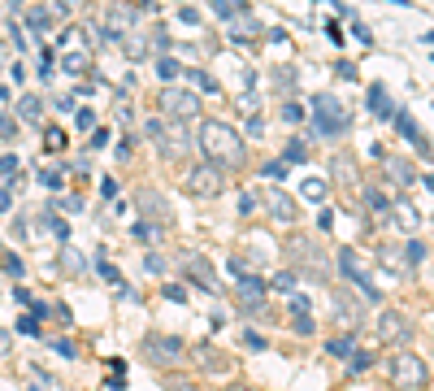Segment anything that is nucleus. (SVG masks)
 Segmentation results:
<instances>
[{
    "label": "nucleus",
    "mask_w": 434,
    "mask_h": 391,
    "mask_svg": "<svg viewBox=\"0 0 434 391\" xmlns=\"http://www.w3.org/2000/svg\"><path fill=\"white\" fill-rule=\"evenodd\" d=\"M200 148L208 157V166H221V170L244 166V135L226 122H204L200 126Z\"/></svg>",
    "instance_id": "1"
},
{
    "label": "nucleus",
    "mask_w": 434,
    "mask_h": 391,
    "mask_svg": "<svg viewBox=\"0 0 434 391\" xmlns=\"http://www.w3.org/2000/svg\"><path fill=\"white\" fill-rule=\"evenodd\" d=\"M347 126H352V118H347V109L334 101L330 92H321V96H313V135H326V139H339V135H347Z\"/></svg>",
    "instance_id": "2"
},
{
    "label": "nucleus",
    "mask_w": 434,
    "mask_h": 391,
    "mask_svg": "<svg viewBox=\"0 0 434 391\" xmlns=\"http://www.w3.org/2000/svg\"><path fill=\"white\" fill-rule=\"evenodd\" d=\"M391 374H395V383H399V387H426L430 365H426L417 352H399L395 361H391Z\"/></svg>",
    "instance_id": "3"
},
{
    "label": "nucleus",
    "mask_w": 434,
    "mask_h": 391,
    "mask_svg": "<svg viewBox=\"0 0 434 391\" xmlns=\"http://www.w3.org/2000/svg\"><path fill=\"white\" fill-rule=\"evenodd\" d=\"M143 356L156 365H170V361H179L183 356V339H174V335H148L143 339Z\"/></svg>",
    "instance_id": "4"
},
{
    "label": "nucleus",
    "mask_w": 434,
    "mask_h": 391,
    "mask_svg": "<svg viewBox=\"0 0 434 391\" xmlns=\"http://www.w3.org/2000/svg\"><path fill=\"white\" fill-rule=\"evenodd\" d=\"M161 109L179 122H191V118H200V96L196 92H165L161 96Z\"/></svg>",
    "instance_id": "5"
},
{
    "label": "nucleus",
    "mask_w": 434,
    "mask_h": 391,
    "mask_svg": "<svg viewBox=\"0 0 434 391\" xmlns=\"http://www.w3.org/2000/svg\"><path fill=\"white\" fill-rule=\"evenodd\" d=\"M183 187H187L191 196H217V191H221V170H213V166H196V170L183 174Z\"/></svg>",
    "instance_id": "6"
},
{
    "label": "nucleus",
    "mask_w": 434,
    "mask_h": 391,
    "mask_svg": "<svg viewBox=\"0 0 434 391\" xmlns=\"http://www.w3.org/2000/svg\"><path fill=\"white\" fill-rule=\"evenodd\" d=\"M339 266H343V274H347V279L356 283L361 291H365L369 300H382V291H378L374 283H369V274L361 270V261H356V252H352V248H343V252H339Z\"/></svg>",
    "instance_id": "7"
},
{
    "label": "nucleus",
    "mask_w": 434,
    "mask_h": 391,
    "mask_svg": "<svg viewBox=\"0 0 434 391\" xmlns=\"http://www.w3.org/2000/svg\"><path fill=\"white\" fill-rule=\"evenodd\" d=\"M378 331H382V339H395V344H408V339H413V322H408V318H399L395 309H382V318H378Z\"/></svg>",
    "instance_id": "8"
},
{
    "label": "nucleus",
    "mask_w": 434,
    "mask_h": 391,
    "mask_svg": "<svg viewBox=\"0 0 434 391\" xmlns=\"http://www.w3.org/2000/svg\"><path fill=\"white\" fill-rule=\"evenodd\" d=\"M230 270H235V283H239V291H244V296H248V304H261L265 300V283L261 279H256V274H248L244 270V261H230Z\"/></svg>",
    "instance_id": "9"
},
{
    "label": "nucleus",
    "mask_w": 434,
    "mask_h": 391,
    "mask_svg": "<svg viewBox=\"0 0 434 391\" xmlns=\"http://www.w3.org/2000/svg\"><path fill=\"white\" fill-rule=\"evenodd\" d=\"M395 126H399V135H404L408 144H417V153L430 157V139L422 135V126L413 122V113H408V109H395Z\"/></svg>",
    "instance_id": "10"
},
{
    "label": "nucleus",
    "mask_w": 434,
    "mask_h": 391,
    "mask_svg": "<svg viewBox=\"0 0 434 391\" xmlns=\"http://www.w3.org/2000/svg\"><path fill=\"white\" fill-rule=\"evenodd\" d=\"M187 270H191V283L196 287H208V291H221V283H217V274H213V266H208L204 257H187Z\"/></svg>",
    "instance_id": "11"
},
{
    "label": "nucleus",
    "mask_w": 434,
    "mask_h": 391,
    "mask_svg": "<svg viewBox=\"0 0 434 391\" xmlns=\"http://www.w3.org/2000/svg\"><path fill=\"white\" fill-rule=\"evenodd\" d=\"M369 109H374L378 118H395V101L382 83H369Z\"/></svg>",
    "instance_id": "12"
},
{
    "label": "nucleus",
    "mask_w": 434,
    "mask_h": 391,
    "mask_svg": "<svg viewBox=\"0 0 434 391\" xmlns=\"http://www.w3.org/2000/svg\"><path fill=\"white\" fill-rule=\"evenodd\" d=\"M269 214H274L278 222H296V214H300V209H296V200H291V196H282V191H269Z\"/></svg>",
    "instance_id": "13"
},
{
    "label": "nucleus",
    "mask_w": 434,
    "mask_h": 391,
    "mask_svg": "<svg viewBox=\"0 0 434 391\" xmlns=\"http://www.w3.org/2000/svg\"><path fill=\"white\" fill-rule=\"evenodd\" d=\"M139 209H143V214H152L161 226H165V218H170L165 209H161V196H156V191H139Z\"/></svg>",
    "instance_id": "14"
},
{
    "label": "nucleus",
    "mask_w": 434,
    "mask_h": 391,
    "mask_svg": "<svg viewBox=\"0 0 434 391\" xmlns=\"http://www.w3.org/2000/svg\"><path fill=\"white\" fill-rule=\"evenodd\" d=\"M382 161H387V174H391V183H399V187H408L413 183V174H408V166L404 161H395V157H387V153H378Z\"/></svg>",
    "instance_id": "15"
},
{
    "label": "nucleus",
    "mask_w": 434,
    "mask_h": 391,
    "mask_svg": "<svg viewBox=\"0 0 434 391\" xmlns=\"http://www.w3.org/2000/svg\"><path fill=\"white\" fill-rule=\"evenodd\" d=\"M326 352L330 356H352V352H356V339H352V335H334L326 344Z\"/></svg>",
    "instance_id": "16"
},
{
    "label": "nucleus",
    "mask_w": 434,
    "mask_h": 391,
    "mask_svg": "<svg viewBox=\"0 0 434 391\" xmlns=\"http://www.w3.org/2000/svg\"><path fill=\"white\" fill-rule=\"evenodd\" d=\"M0 270H5L9 279H22V274H26V266H22L18 252H0Z\"/></svg>",
    "instance_id": "17"
},
{
    "label": "nucleus",
    "mask_w": 434,
    "mask_h": 391,
    "mask_svg": "<svg viewBox=\"0 0 434 391\" xmlns=\"http://www.w3.org/2000/svg\"><path fill=\"white\" fill-rule=\"evenodd\" d=\"M61 270H66V274H83V270H87V261L66 243V252H61Z\"/></svg>",
    "instance_id": "18"
},
{
    "label": "nucleus",
    "mask_w": 434,
    "mask_h": 391,
    "mask_svg": "<svg viewBox=\"0 0 434 391\" xmlns=\"http://www.w3.org/2000/svg\"><path fill=\"white\" fill-rule=\"evenodd\" d=\"M96 274H100L105 283H114V287H126V283H122V274H118V266H114V261H105V257L96 261Z\"/></svg>",
    "instance_id": "19"
},
{
    "label": "nucleus",
    "mask_w": 434,
    "mask_h": 391,
    "mask_svg": "<svg viewBox=\"0 0 434 391\" xmlns=\"http://www.w3.org/2000/svg\"><path fill=\"white\" fill-rule=\"evenodd\" d=\"M131 235H135L139 243H156V235H161V226H152V222H135V226H131Z\"/></svg>",
    "instance_id": "20"
},
{
    "label": "nucleus",
    "mask_w": 434,
    "mask_h": 391,
    "mask_svg": "<svg viewBox=\"0 0 434 391\" xmlns=\"http://www.w3.org/2000/svg\"><path fill=\"white\" fill-rule=\"evenodd\" d=\"M44 148H48V153H61V148H66V130L48 126V130H44Z\"/></svg>",
    "instance_id": "21"
},
{
    "label": "nucleus",
    "mask_w": 434,
    "mask_h": 391,
    "mask_svg": "<svg viewBox=\"0 0 434 391\" xmlns=\"http://www.w3.org/2000/svg\"><path fill=\"white\" fill-rule=\"evenodd\" d=\"M326 178H309V183H304V200H326Z\"/></svg>",
    "instance_id": "22"
},
{
    "label": "nucleus",
    "mask_w": 434,
    "mask_h": 391,
    "mask_svg": "<svg viewBox=\"0 0 434 391\" xmlns=\"http://www.w3.org/2000/svg\"><path fill=\"white\" fill-rule=\"evenodd\" d=\"M156 74H161V78L170 83V78H179V74H183V65L174 61V57H161V61H156Z\"/></svg>",
    "instance_id": "23"
},
{
    "label": "nucleus",
    "mask_w": 434,
    "mask_h": 391,
    "mask_svg": "<svg viewBox=\"0 0 434 391\" xmlns=\"http://www.w3.org/2000/svg\"><path fill=\"white\" fill-rule=\"evenodd\" d=\"M422 261H426V239H417V235H413V239H408V266L417 270Z\"/></svg>",
    "instance_id": "24"
},
{
    "label": "nucleus",
    "mask_w": 434,
    "mask_h": 391,
    "mask_svg": "<svg viewBox=\"0 0 434 391\" xmlns=\"http://www.w3.org/2000/svg\"><path fill=\"white\" fill-rule=\"evenodd\" d=\"M365 200H369V209H374V214H387V209H391V200H387V196H382L378 187H369V191H365Z\"/></svg>",
    "instance_id": "25"
},
{
    "label": "nucleus",
    "mask_w": 434,
    "mask_h": 391,
    "mask_svg": "<svg viewBox=\"0 0 434 391\" xmlns=\"http://www.w3.org/2000/svg\"><path fill=\"white\" fill-rule=\"evenodd\" d=\"M161 387H165V391H200L196 383H187L183 374H170V379H161Z\"/></svg>",
    "instance_id": "26"
},
{
    "label": "nucleus",
    "mask_w": 434,
    "mask_h": 391,
    "mask_svg": "<svg viewBox=\"0 0 434 391\" xmlns=\"http://www.w3.org/2000/svg\"><path fill=\"white\" fill-rule=\"evenodd\" d=\"M18 113H22V118H26V122H35V118H39V113H44V105L35 101V96H26V101L18 105Z\"/></svg>",
    "instance_id": "27"
},
{
    "label": "nucleus",
    "mask_w": 434,
    "mask_h": 391,
    "mask_svg": "<svg viewBox=\"0 0 434 391\" xmlns=\"http://www.w3.org/2000/svg\"><path fill=\"white\" fill-rule=\"evenodd\" d=\"M278 161H309V148H304L300 139H291V144H287V153H282Z\"/></svg>",
    "instance_id": "28"
},
{
    "label": "nucleus",
    "mask_w": 434,
    "mask_h": 391,
    "mask_svg": "<svg viewBox=\"0 0 434 391\" xmlns=\"http://www.w3.org/2000/svg\"><path fill=\"white\" fill-rule=\"evenodd\" d=\"M191 83H196L200 92H208V96H217V83H213V78H208L204 70H191Z\"/></svg>",
    "instance_id": "29"
},
{
    "label": "nucleus",
    "mask_w": 434,
    "mask_h": 391,
    "mask_svg": "<svg viewBox=\"0 0 434 391\" xmlns=\"http://www.w3.org/2000/svg\"><path fill=\"white\" fill-rule=\"evenodd\" d=\"M265 178H278V183H282V178L287 174H291V170H287V161H265V170H261Z\"/></svg>",
    "instance_id": "30"
},
{
    "label": "nucleus",
    "mask_w": 434,
    "mask_h": 391,
    "mask_svg": "<svg viewBox=\"0 0 434 391\" xmlns=\"http://www.w3.org/2000/svg\"><path fill=\"white\" fill-rule=\"evenodd\" d=\"M0 178H9V183H13V178H18V157H0Z\"/></svg>",
    "instance_id": "31"
},
{
    "label": "nucleus",
    "mask_w": 434,
    "mask_h": 391,
    "mask_svg": "<svg viewBox=\"0 0 434 391\" xmlns=\"http://www.w3.org/2000/svg\"><path fill=\"white\" fill-rule=\"evenodd\" d=\"M143 270H148V274H165V257H161V252H148V257H143Z\"/></svg>",
    "instance_id": "32"
},
{
    "label": "nucleus",
    "mask_w": 434,
    "mask_h": 391,
    "mask_svg": "<svg viewBox=\"0 0 434 391\" xmlns=\"http://www.w3.org/2000/svg\"><path fill=\"white\" fill-rule=\"evenodd\" d=\"M347 361H352V365H347L352 374H361V370H369V361H374V356H369V352H361V348H356V352H352V356H347Z\"/></svg>",
    "instance_id": "33"
},
{
    "label": "nucleus",
    "mask_w": 434,
    "mask_h": 391,
    "mask_svg": "<svg viewBox=\"0 0 434 391\" xmlns=\"http://www.w3.org/2000/svg\"><path fill=\"white\" fill-rule=\"evenodd\" d=\"M26 26H30V31H44V26H48V9H30V13H26Z\"/></svg>",
    "instance_id": "34"
},
{
    "label": "nucleus",
    "mask_w": 434,
    "mask_h": 391,
    "mask_svg": "<svg viewBox=\"0 0 434 391\" xmlns=\"http://www.w3.org/2000/svg\"><path fill=\"white\" fill-rule=\"evenodd\" d=\"M143 130H148V139H165V122H161V118H148V122H143Z\"/></svg>",
    "instance_id": "35"
},
{
    "label": "nucleus",
    "mask_w": 434,
    "mask_h": 391,
    "mask_svg": "<svg viewBox=\"0 0 434 391\" xmlns=\"http://www.w3.org/2000/svg\"><path fill=\"white\" fill-rule=\"evenodd\" d=\"M61 214H78V209H83V200H78V196H61V200H53Z\"/></svg>",
    "instance_id": "36"
},
{
    "label": "nucleus",
    "mask_w": 434,
    "mask_h": 391,
    "mask_svg": "<svg viewBox=\"0 0 434 391\" xmlns=\"http://www.w3.org/2000/svg\"><path fill=\"white\" fill-rule=\"evenodd\" d=\"M39 183L44 187H61V183H66V174H61V170H39Z\"/></svg>",
    "instance_id": "37"
},
{
    "label": "nucleus",
    "mask_w": 434,
    "mask_h": 391,
    "mask_svg": "<svg viewBox=\"0 0 434 391\" xmlns=\"http://www.w3.org/2000/svg\"><path fill=\"white\" fill-rule=\"evenodd\" d=\"M244 344H248L252 352H261V348H265V335H261V331H244Z\"/></svg>",
    "instance_id": "38"
},
{
    "label": "nucleus",
    "mask_w": 434,
    "mask_h": 391,
    "mask_svg": "<svg viewBox=\"0 0 434 391\" xmlns=\"http://www.w3.org/2000/svg\"><path fill=\"white\" fill-rule=\"evenodd\" d=\"M74 126H78V130H91V126H96V113H91V109H78Z\"/></svg>",
    "instance_id": "39"
},
{
    "label": "nucleus",
    "mask_w": 434,
    "mask_h": 391,
    "mask_svg": "<svg viewBox=\"0 0 434 391\" xmlns=\"http://www.w3.org/2000/svg\"><path fill=\"white\" fill-rule=\"evenodd\" d=\"M53 348H57V356H70V361L78 356V348L70 344V339H53Z\"/></svg>",
    "instance_id": "40"
},
{
    "label": "nucleus",
    "mask_w": 434,
    "mask_h": 391,
    "mask_svg": "<svg viewBox=\"0 0 434 391\" xmlns=\"http://www.w3.org/2000/svg\"><path fill=\"white\" fill-rule=\"evenodd\" d=\"M395 218H399V222H404V226H408V231H417V222H422V218H417V214H413V209H395Z\"/></svg>",
    "instance_id": "41"
},
{
    "label": "nucleus",
    "mask_w": 434,
    "mask_h": 391,
    "mask_svg": "<svg viewBox=\"0 0 434 391\" xmlns=\"http://www.w3.org/2000/svg\"><path fill=\"white\" fill-rule=\"evenodd\" d=\"M165 300H187V287H179V283H165Z\"/></svg>",
    "instance_id": "42"
},
{
    "label": "nucleus",
    "mask_w": 434,
    "mask_h": 391,
    "mask_svg": "<svg viewBox=\"0 0 434 391\" xmlns=\"http://www.w3.org/2000/svg\"><path fill=\"white\" fill-rule=\"evenodd\" d=\"M208 5H213V13H221V18H235V5H230V0H208Z\"/></svg>",
    "instance_id": "43"
},
{
    "label": "nucleus",
    "mask_w": 434,
    "mask_h": 391,
    "mask_svg": "<svg viewBox=\"0 0 434 391\" xmlns=\"http://www.w3.org/2000/svg\"><path fill=\"white\" fill-rule=\"evenodd\" d=\"M100 196H105V200H114V196H118V178H100Z\"/></svg>",
    "instance_id": "44"
},
{
    "label": "nucleus",
    "mask_w": 434,
    "mask_h": 391,
    "mask_svg": "<svg viewBox=\"0 0 434 391\" xmlns=\"http://www.w3.org/2000/svg\"><path fill=\"white\" fill-rule=\"evenodd\" d=\"M252 209H256V196H252V191H244V196H239V214H244V218H248V214H252Z\"/></svg>",
    "instance_id": "45"
},
{
    "label": "nucleus",
    "mask_w": 434,
    "mask_h": 391,
    "mask_svg": "<svg viewBox=\"0 0 434 391\" xmlns=\"http://www.w3.org/2000/svg\"><path fill=\"white\" fill-rule=\"evenodd\" d=\"M18 331H22V335H35V331H39V322L26 313V318H18Z\"/></svg>",
    "instance_id": "46"
},
{
    "label": "nucleus",
    "mask_w": 434,
    "mask_h": 391,
    "mask_svg": "<svg viewBox=\"0 0 434 391\" xmlns=\"http://www.w3.org/2000/svg\"><path fill=\"white\" fill-rule=\"evenodd\" d=\"M309 309H313V304L304 300V296H291V313H296V318H304V313H309Z\"/></svg>",
    "instance_id": "47"
},
{
    "label": "nucleus",
    "mask_w": 434,
    "mask_h": 391,
    "mask_svg": "<svg viewBox=\"0 0 434 391\" xmlns=\"http://www.w3.org/2000/svg\"><path fill=\"white\" fill-rule=\"evenodd\" d=\"M334 74H339V78H356V65H352V61H339V65H334Z\"/></svg>",
    "instance_id": "48"
},
{
    "label": "nucleus",
    "mask_w": 434,
    "mask_h": 391,
    "mask_svg": "<svg viewBox=\"0 0 434 391\" xmlns=\"http://www.w3.org/2000/svg\"><path fill=\"white\" fill-rule=\"evenodd\" d=\"M179 18H183V22H187V26H200V13H196V9H187V5H183V9H179Z\"/></svg>",
    "instance_id": "49"
},
{
    "label": "nucleus",
    "mask_w": 434,
    "mask_h": 391,
    "mask_svg": "<svg viewBox=\"0 0 434 391\" xmlns=\"http://www.w3.org/2000/svg\"><path fill=\"white\" fill-rule=\"evenodd\" d=\"M274 83H282V87H291V83H296V70H274Z\"/></svg>",
    "instance_id": "50"
},
{
    "label": "nucleus",
    "mask_w": 434,
    "mask_h": 391,
    "mask_svg": "<svg viewBox=\"0 0 434 391\" xmlns=\"http://www.w3.org/2000/svg\"><path fill=\"white\" fill-rule=\"evenodd\" d=\"M282 118H287V122H300L304 109H300V105H282Z\"/></svg>",
    "instance_id": "51"
},
{
    "label": "nucleus",
    "mask_w": 434,
    "mask_h": 391,
    "mask_svg": "<svg viewBox=\"0 0 434 391\" xmlns=\"http://www.w3.org/2000/svg\"><path fill=\"white\" fill-rule=\"evenodd\" d=\"M274 287H278V291H291V287H296V274H278Z\"/></svg>",
    "instance_id": "52"
},
{
    "label": "nucleus",
    "mask_w": 434,
    "mask_h": 391,
    "mask_svg": "<svg viewBox=\"0 0 434 391\" xmlns=\"http://www.w3.org/2000/svg\"><path fill=\"white\" fill-rule=\"evenodd\" d=\"M9 209H13V191L0 187V214H9Z\"/></svg>",
    "instance_id": "53"
},
{
    "label": "nucleus",
    "mask_w": 434,
    "mask_h": 391,
    "mask_svg": "<svg viewBox=\"0 0 434 391\" xmlns=\"http://www.w3.org/2000/svg\"><path fill=\"white\" fill-rule=\"evenodd\" d=\"M296 331H300V335H313V318H309V313L296 318Z\"/></svg>",
    "instance_id": "54"
},
{
    "label": "nucleus",
    "mask_w": 434,
    "mask_h": 391,
    "mask_svg": "<svg viewBox=\"0 0 434 391\" xmlns=\"http://www.w3.org/2000/svg\"><path fill=\"white\" fill-rule=\"evenodd\" d=\"M0 139H13V118H0Z\"/></svg>",
    "instance_id": "55"
},
{
    "label": "nucleus",
    "mask_w": 434,
    "mask_h": 391,
    "mask_svg": "<svg viewBox=\"0 0 434 391\" xmlns=\"http://www.w3.org/2000/svg\"><path fill=\"white\" fill-rule=\"evenodd\" d=\"M13 296H18V304H26V309H30V304H35V296H30V291H26V287H18V291H13Z\"/></svg>",
    "instance_id": "56"
},
{
    "label": "nucleus",
    "mask_w": 434,
    "mask_h": 391,
    "mask_svg": "<svg viewBox=\"0 0 434 391\" xmlns=\"http://www.w3.org/2000/svg\"><path fill=\"white\" fill-rule=\"evenodd\" d=\"M135 9H143V13H152V9H156V0H135Z\"/></svg>",
    "instance_id": "57"
},
{
    "label": "nucleus",
    "mask_w": 434,
    "mask_h": 391,
    "mask_svg": "<svg viewBox=\"0 0 434 391\" xmlns=\"http://www.w3.org/2000/svg\"><path fill=\"white\" fill-rule=\"evenodd\" d=\"M0 105H9V87H0Z\"/></svg>",
    "instance_id": "58"
},
{
    "label": "nucleus",
    "mask_w": 434,
    "mask_h": 391,
    "mask_svg": "<svg viewBox=\"0 0 434 391\" xmlns=\"http://www.w3.org/2000/svg\"><path fill=\"white\" fill-rule=\"evenodd\" d=\"M9 5H13V9H22V5H26V0H9Z\"/></svg>",
    "instance_id": "59"
},
{
    "label": "nucleus",
    "mask_w": 434,
    "mask_h": 391,
    "mask_svg": "<svg viewBox=\"0 0 434 391\" xmlns=\"http://www.w3.org/2000/svg\"><path fill=\"white\" fill-rule=\"evenodd\" d=\"M230 391H252V387H230Z\"/></svg>",
    "instance_id": "60"
}]
</instances>
